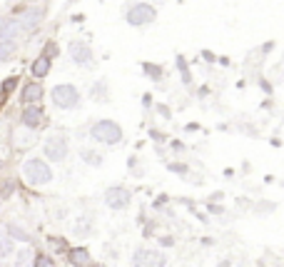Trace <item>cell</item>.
I'll list each match as a JSON object with an SVG mask.
<instances>
[{"label": "cell", "mask_w": 284, "mask_h": 267, "mask_svg": "<svg viewBox=\"0 0 284 267\" xmlns=\"http://www.w3.org/2000/svg\"><path fill=\"white\" fill-rule=\"evenodd\" d=\"M23 175L28 177V182L32 185H48L53 180V170L48 167L45 160H40V158H28L23 163Z\"/></svg>", "instance_id": "obj_1"}, {"label": "cell", "mask_w": 284, "mask_h": 267, "mask_svg": "<svg viewBox=\"0 0 284 267\" xmlns=\"http://www.w3.org/2000/svg\"><path fill=\"white\" fill-rule=\"evenodd\" d=\"M90 135H93V140L105 142V145H117L120 140H123V130H120V125L112 123V120H100V123H95L93 130H90Z\"/></svg>", "instance_id": "obj_2"}, {"label": "cell", "mask_w": 284, "mask_h": 267, "mask_svg": "<svg viewBox=\"0 0 284 267\" xmlns=\"http://www.w3.org/2000/svg\"><path fill=\"white\" fill-rule=\"evenodd\" d=\"M53 102L60 107V110H72L80 105V93L75 85H55L53 88Z\"/></svg>", "instance_id": "obj_3"}, {"label": "cell", "mask_w": 284, "mask_h": 267, "mask_svg": "<svg viewBox=\"0 0 284 267\" xmlns=\"http://www.w3.org/2000/svg\"><path fill=\"white\" fill-rule=\"evenodd\" d=\"M155 15L157 13L150 3H137L127 10V23L130 25H150V23H155Z\"/></svg>", "instance_id": "obj_4"}, {"label": "cell", "mask_w": 284, "mask_h": 267, "mask_svg": "<svg viewBox=\"0 0 284 267\" xmlns=\"http://www.w3.org/2000/svg\"><path fill=\"white\" fill-rule=\"evenodd\" d=\"M45 155L53 160V163H63L67 158V140L63 135H50L45 140Z\"/></svg>", "instance_id": "obj_5"}, {"label": "cell", "mask_w": 284, "mask_h": 267, "mask_svg": "<svg viewBox=\"0 0 284 267\" xmlns=\"http://www.w3.org/2000/svg\"><path fill=\"white\" fill-rule=\"evenodd\" d=\"M70 58H72V63L80 65V67H90V65H93V50H90V45L83 43V40H72V43H70Z\"/></svg>", "instance_id": "obj_6"}, {"label": "cell", "mask_w": 284, "mask_h": 267, "mask_svg": "<svg viewBox=\"0 0 284 267\" xmlns=\"http://www.w3.org/2000/svg\"><path fill=\"white\" fill-rule=\"evenodd\" d=\"M135 267H165V255H159L155 250H137L132 255Z\"/></svg>", "instance_id": "obj_7"}, {"label": "cell", "mask_w": 284, "mask_h": 267, "mask_svg": "<svg viewBox=\"0 0 284 267\" xmlns=\"http://www.w3.org/2000/svg\"><path fill=\"white\" fill-rule=\"evenodd\" d=\"M130 193L125 187H110L107 193H105V202H107V207H112V210H125L127 205H130Z\"/></svg>", "instance_id": "obj_8"}, {"label": "cell", "mask_w": 284, "mask_h": 267, "mask_svg": "<svg viewBox=\"0 0 284 267\" xmlns=\"http://www.w3.org/2000/svg\"><path fill=\"white\" fill-rule=\"evenodd\" d=\"M20 120H23V128H25V130H32V133H35L40 125H43L45 115H43V110H40L37 105H30V107L23 110V118H20Z\"/></svg>", "instance_id": "obj_9"}, {"label": "cell", "mask_w": 284, "mask_h": 267, "mask_svg": "<svg viewBox=\"0 0 284 267\" xmlns=\"http://www.w3.org/2000/svg\"><path fill=\"white\" fill-rule=\"evenodd\" d=\"M20 33V20L0 18V40H15Z\"/></svg>", "instance_id": "obj_10"}, {"label": "cell", "mask_w": 284, "mask_h": 267, "mask_svg": "<svg viewBox=\"0 0 284 267\" xmlns=\"http://www.w3.org/2000/svg\"><path fill=\"white\" fill-rule=\"evenodd\" d=\"M40 98H43V85H40V83H30L25 90H23V102L30 107L32 102H37Z\"/></svg>", "instance_id": "obj_11"}, {"label": "cell", "mask_w": 284, "mask_h": 267, "mask_svg": "<svg viewBox=\"0 0 284 267\" xmlns=\"http://www.w3.org/2000/svg\"><path fill=\"white\" fill-rule=\"evenodd\" d=\"M40 18H43V10H28V13L20 18V28H25V30L30 33V30H35V28H37Z\"/></svg>", "instance_id": "obj_12"}, {"label": "cell", "mask_w": 284, "mask_h": 267, "mask_svg": "<svg viewBox=\"0 0 284 267\" xmlns=\"http://www.w3.org/2000/svg\"><path fill=\"white\" fill-rule=\"evenodd\" d=\"M32 75H35V78H45V75L50 72V58H45V55H40L35 63H32Z\"/></svg>", "instance_id": "obj_13"}, {"label": "cell", "mask_w": 284, "mask_h": 267, "mask_svg": "<svg viewBox=\"0 0 284 267\" xmlns=\"http://www.w3.org/2000/svg\"><path fill=\"white\" fill-rule=\"evenodd\" d=\"M70 262L75 267H85L90 262V252L85 247H75V250H70Z\"/></svg>", "instance_id": "obj_14"}, {"label": "cell", "mask_w": 284, "mask_h": 267, "mask_svg": "<svg viewBox=\"0 0 284 267\" xmlns=\"http://www.w3.org/2000/svg\"><path fill=\"white\" fill-rule=\"evenodd\" d=\"M13 252V237L8 233V227H0V257H5Z\"/></svg>", "instance_id": "obj_15"}, {"label": "cell", "mask_w": 284, "mask_h": 267, "mask_svg": "<svg viewBox=\"0 0 284 267\" xmlns=\"http://www.w3.org/2000/svg\"><path fill=\"white\" fill-rule=\"evenodd\" d=\"M15 267H35V255H32V250H20L18 255H15Z\"/></svg>", "instance_id": "obj_16"}, {"label": "cell", "mask_w": 284, "mask_h": 267, "mask_svg": "<svg viewBox=\"0 0 284 267\" xmlns=\"http://www.w3.org/2000/svg\"><path fill=\"white\" fill-rule=\"evenodd\" d=\"M15 50H18V43H15V40H0V63L8 60V58H13Z\"/></svg>", "instance_id": "obj_17"}, {"label": "cell", "mask_w": 284, "mask_h": 267, "mask_svg": "<svg viewBox=\"0 0 284 267\" xmlns=\"http://www.w3.org/2000/svg\"><path fill=\"white\" fill-rule=\"evenodd\" d=\"M13 137L18 140V147H28V145L32 142V130H25V133H20V130H18Z\"/></svg>", "instance_id": "obj_18"}, {"label": "cell", "mask_w": 284, "mask_h": 267, "mask_svg": "<svg viewBox=\"0 0 284 267\" xmlns=\"http://www.w3.org/2000/svg\"><path fill=\"white\" fill-rule=\"evenodd\" d=\"M83 160H88V165H102V158L97 155V152H93V150H83Z\"/></svg>", "instance_id": "obj_19"}, {"label": "cell", "mask_w": 284, "mask_h": 267, "mask_svg": "<svg viewBox=\"0 0 284 267\" xmlns=\"http://www.w3.org/2000/svg\"><path fill=\"white\" fill-rule=\"evenodd\" d=\"M35 267H55V262H53L48 255H37V257H35Z\"/></svg>", "instance_id": "obj_20"}, {"label": "cell", "mask_w": 284, "mask_h": 267, "mask_svg": "<svg viewBox=\"0 0 284 267\" xmlns=\"http://www.w3.org/2000/svg\"><path fill=\"white\" fill-rule=\"evenodd\" d=\"M15 85H18V78L13 75V78H8V80L3 83V93H5V95H10V93L15 90Z\"/></svg>", "instance_id": "obj_21"}, {"label": "cell", "mask_w": 284, "mask_h": 267, "mask_svg": "<svg viewBox=\"0 0 284 267\" xmlns=\"http://www.w3.org/2000/svg\"><path fill=\"white\" fill-rule=\"evenodd\" d=\"M8 233H10V237H18V240H30V237L20 230V227H15V225H10V227H8Z\"/></svg>", "instance_id": "obj_22"}, {"label": "cell", "mask_w": 284, "mask_h": 267, "mask_svg": "<svg viewBox=\"0 0 284 267\" xmlns=\"http://www.w3.org/2000/svg\"><path fill=\"white\" fill-rule=\"evenodd\" d=\"M177 67H180V72H182V80H185V83H192V80H189V70H187V65H185L182 58H177Z\"/></svg>", "instance_id": "obj_23"}, {"label": "cell", "mask_w": 284, "mask_h": 267, "mask_svg": "<svg viewBox=\"0 0 284 267\" xmlns=\"http://www.w3.org/2000/svg\"><path fill=\"white\" fill-rule=\"evenodd\" d=\"M53 55H58V45H55V43H48V45H45V58H53Z\"/></svg>", "instance_id": "obj_24"}, {"label": "cell", "mask_w": 284, "mask_h": 267, "mask_svg": "<svg viewBox=\"0 0 284 267\" xmlns=\"http://www.w3.org/2000/svg\"><path fill=\"white\" fill-rule=\"evenodd\" d=\"M145 70L152 75V78H159V75H162V70H159V67H152V65H145Z\"/></svg>", "instance_id": "obj_25"}, {"label": "cell", "mask_w": 284, "mask_h": 267, "mask_svg": "<svg viewBox=\"0 0 284 267\" xmlns=\"http://www.w3.org/2000/svg\"><path fill=\"white\" fill-rule=\"evenodd\" d=\"M95 95H97V98H100V95H105V83H100L97 88H93V98H95Z\"/></svg>", "instance_id": "obj_26"}, {"label": "cell", "mask_w": 284, "mask_h": 267, "mask_svg": "<svg viewBox=\"0 0 284 267\" xmlns=\"http://www.w3.org/2000/svg\"><path fill=\"white\" fill-rule=\"evenodd\" d=\"M50 245H53L55 250H65V242H63L60 237H58V240H50Z\"/></svg>", "instance_id": "obj_27"}, {"label": "cell", "mask_w": 284, "mask_h": 267, "mask_svg": "<svg viewBox=\"0 0 284 267\" xmlns=\"http://www.w3.org/2000/svg\"><path fill=\"white\" fill-rule=\"evenodd\" d=\"M0 198H3V187H0Z\"/></svg>", "instance_id": "obj_28"}, {"label": "cell", "mask_w": 284, "mask_h": 267, "mask_svg": "<svg viewBox=\"0 0 284 267\" xmlns=\"http://www.w3.org/2000/svg\"><path fill=\"white\" fill-rule=\"evenodd\" d=\"M97 267H100V265H97Z\"/></svg>", "instance_id": "obj_29"}]
</instances>
